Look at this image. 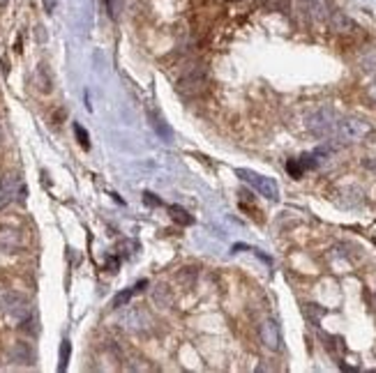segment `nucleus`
I'll return each instance as SVG.
<instances>
[{
  "label": "nucleus",
  "instance_id": "1",
  "mask_svg": "<svg viewBox=\"0 0 376 373\" xmlns=\"http://www.w3.org/2000/svg\"><path fill=\"white\" fill-rule=\"evenodd\" d=\"M371 134V124L362 118H337L332 136L344 143H360Z\"/></svg>",
  "mask_w": 376,
  "mask_h": 373
},
{
  "label": "nucleus",
  "instance_id": "2",
  "mask_svg": "<svg viewBox=\"0 0 376 373\" xmlns=\"http://www.w3.org/2000/svg\"><path fill=\"white\" fill-rule=\"evenodd\" d=\"M236 175L242 180V182H247L254 191H259L263 198H268V201H279V184L275 182L273 178H268V175H261L256 173V170H249V168H238Z\"/></svg>",
  "mask_w": 376,
  "mask_h": 373
},
{
  "label": "nucleus",
  "instance_id": "3",
  "mask_svg": "<svg viewBox=\"0 0 376 373\" xmlns=\"http://www.w3.org/2000/svg\"><path fill=\"white\" fill-rule=\"evenodd\" d=\"M205 87H208V69L205 67H192L176 83V90L182 97H194L199 92H203Z\"/></svg>",
  "mask_w": 376,
  "mask_h": 373
},
{
  "label": "nucleus",
  "instance_id": "4",
  "mask_svg": "<svg viewBox=\"0 0 376 373\" xmlns=\"http://www.w3.org/2000/svg\"><path fill=\"white\" fill-rule=\"evenodd\" d=\"M335 122H337V113L328 106L323 108H316L314 113L307 115V129L316 136H332V129H335Z\"/></svg>",
  "mask_w": 376,
  "mask_h": 373
},
{
  "label": "nucleus",
  "instance_id": "5",
  "mask_svg": "<svg viewBox=\"0 0 376 373\" xmlns=\"http://www.w3.org/2000/svg\"><path fill=\"white\" fill-rule=\"evenodd\" d=\"M3 306H5L7 316H10L14 322H19V325L26 320V318L33 316L28 299H26L24 295H19V293H5L3 295Z\"/></svg>",
  "mask_w": 376,
  "mask_h": 373
},
{
  "label": "nucleus",
  "instance_id": "6",
  "mask_svg": "<svg viewBox=\"0 0 376 373\" xmlns=\"http://www.w3.org/2000/svg\"><path fill=\"white\" fill-rule=\"evenodd\" d=\"M120 327H125L127 332H143L150 327V316L145 309L141 306H130L122 311L120 318Z\"/></svg>",
  "mask_w": 376,
  "mask_h": 373
},
{
  "label": "nucleus",
  "instance_id": "7",
  "mask_svg": "<svg viewBox=\"0 0 376 373\" xmlns=\"http://www.w3.org/2000/svg\"><path fill=\"white\" fill-rule=\"evenodd\" d=\"M259 339H261V343H263L268 350H273V353L282 350V332H279V327H277V322H275V320H263V322H261Z\"/></svg>",
  "mask_w": 376,
  "mask_h": 373
},
{
  "label": "nucleus",
  "instance_id": "8",
  "mask_svg": "<svg viewBox=\"0 0 376 373\" xmlns=\"http://www.w3.org/2000/svg\"><path fill=\"white\" fill-rule=\"evenodd\" d=\"M24 247V235L16 228H0V249L7 253L19 251Z\"/></svg>",
  "mask_w": 376,
  "mask_h": 373
},
{
  "label": "nucleus",
  "instance_id": "9",
  "mask_svg": "<svg viewBox=\"0 0 376 373\" xmlns=\"http://www.w3.org/2000/svg\"><path fill=\"white\" fill-rule=\"evenodd\" d=\"M328 23H330V28H332V30H337V32H353V30H356V23H353L351 18L346 16V14L335 12V9L330 12Z\"/></svg>",
  "mask_w": 376,
  "mask_h": 373
},
{
  "label": "nucleus",
  "instance_id": "10",
  "mask_svg": "<svg viewBox=\"0 0 376 373\" xmlns=\"http://www.w3.org/2000/svg\"><path fill=\"white\" fill-rule=\"evenodd\" d=\"M10 357L16 364H30L33 362V348L28 343H24V341H16L10 350Z\"/></svg>",
  "mask_w": 376,
  "mask_h": 373
},
{
  "label": "nucleus",
  "instance_id": "11",
  "mask_svg": "<svg viewBox=\"0 0 376 373\" xmlns=\"http://www.w3.org/2000/svg\"><path fill=\"white\" fill-rule=\"evenodd\" d=\"M21 187H24V182H21V178L16 173H7L0 180V191L7 193L10 198H16V193H19Z\"/></svg>",
  "mask_w": 376,
  "mask_h": 373
},
{
  "label": "nucleus",
  "instance_id": "12",
  "mask_svg": "<svg viewBox=\"0 0 376 373\" xmlns=\"http://www.w3.org/2000/svg\"><path fill=\"white\" fill-rule=\"evenodd\" d=\"M145 286H148V281H139V283H134L132 286V288H127V290H122V293H118L116 297H113V306L116 309H120V306H127V302H130L132 297H134L136 293H141V290L145 288Z\"/></svg>",
  "mask_w": 376,
  "mask_h": 373
},
{
  "label": "nucleus",
  "instance_id": "13",
  "mask_svg": "<svg viewBox=\"0 0 376 373\" xmlns=\"http://www.w3.org/2000/svg\"><path fill=\"white\" fill-rule=\"evenodd\" d=\"M309 3V12H311V16L316 18V21H328L330 18V5L325 3V0H307Z\"/></svg>",
  "mask_w": 376,
  "mask_h": 373
},
{
  "label": "nucleus",
  "instance_id": "14",
  "mask_svg": "<svg viewBox=\"0 0 376 373\" xmlns=\"http://www.w3.org/2000/svg\"><path fill=\"white\" fill-rule=\"evenodd\" d=\"M70 355H72V343L65 339L60 343V357H58L60 362H58V371H65L67 368V364H70Z\"/></svg>",
  "mask_w": 376,
  "mask_h": 373
},
{
  "label": "nucleus",
  "instance_id": "15",
  "mask_svg": "<svg viewBox=\"0 0 376 373\" xmlns=\"http://www.w3.org/2000/svg\"><path fill=\"white\" fill-rule=\"evenodd\" d=\"M169 212H171V216L178 221V224H182V226H190V224H194V219H192L190 214H187L182 207H178V205H171L169 207Z\"/></svg>",
  "mask_w": 376,
  "mask_h": 373
},
{
  "label": "nucleus",
  "instance_id": "16",
  "mask_svg": "<svg viewBox=\"0 0 376 373\" xmlns=\"http://www.w3.org/2000/svg\"><path fill=\"white\" fill-rule=\"evenodd\" d=\"M286 170H288V175L291 178H302V173H305V168H302V164H300V159H288L286 161Z\"/></svg>",
  "mask_w": 376,
  "mask_h": 373
},
{
  "label": "nucleus",
  "instance_id": "17",
  "mask_svg": "<svg viewBox=\"0 0 376 373\" xmlns=\"http://www.w3.org/2000/svg\"><path fill=\"white\" fill-rule=\"evenodd\" d=\"M153 127L157 129V134H162L164 138H171V129L164 124V120L162 118H157V115H153Z\"/></svg>",
  "mask_w": 376,
  "mask_h": 373
},
{
  "label": "nucleus",
  "instance_id": "18",
  "mask_svg": "<svg viewBox=\"0 0 376 373\" xmlns=\"http://www.w3.org/2000/svg\"><path fill=\"white\" fill-rule=\"evenodd\" d=\"M74 134H76V138H79V143H81V147H86L88 150L90 147V138H88V131H86L81 124H74Z\"/></svg>",
  "mask_w": 376,
  "mask_h": 373
},
{
  "label": "nucleus",
  "instance_id": "19",
  "mask_svg": "<svg viewBox=\"0 0 376 373\" xmlns=\"http://www.w3.org/2000/svg\"><path fill=\"white\" fill-rule=\"evenodd\" d=\"M155 299H157L159 304H164V306H169V304H171V295H169L166 286H159V290H155Z\"/></svg>",
  "mask_w": 376,
  "mask_h": 373
},
{
  "label": "nucleus",
  "instance_id": "20",
  "mask_svg": "<svg viewBox=\"0 0 376 373\" xmlns=\"http://www.w3.org/2000/svg\"><path fill=\"white\" fill-rule=\"evenodd\" d=\"M104 5H107V12L111 18L118 16V0H104Z\"/></svg>",
  "mask_w": 376,
  "mask_h": 373
},
{
  "label": "nucleus",
  "instance_id": "21",
  "mask_svg": "<svg viewBox=\"0 0 376 373\" xmlns=\"http://www.w3.org/2000/svg\"><path fill=\"white\" fill-rule=\"evenodd\" d=\"M10 201H12V198L7 196V193H3V191H0V212H3L7 205H10Z\"/></svg>",
  "mask_w": 376,
  "mask_h": 373
},
{
  "label": "nucleus",
  "instance_id": "22",
  "mask_svg": "<svg viewBox=\"0 0 376 373\" xmlns=\"http://www.w3.org/2000/svg\"><path fill=\"white\" fill-rule=\"evenodd\" d=\"M143 198H145V203H148V205H162V201L153 198V193H150V191H145V193H143Z\"/></svg>",
  "mask_w": 376,
  "mask_h": 373
},
{
  "label": "nucleus",
  "instance_id": "23",
  "mask_svg": "<svg viewBox=\"0 0 376 373\" xmlns=\"http://www.w3.org/2000/svg\"><path fill=\"white\" fill-rule=\"evenodd\" d=\"M56 3L58 0H44V9H47V12H53V9H56Z\"/></svg>",
  "mask_w": 376,
  "mask_h": 373
},
{
  "label": "nucleus",
  "instance_id": "24",
  "mask_svg": "<svg viewBox=\"0 0 376 373\" xmlns=\"http://www.w3.org/2000/svg\"><path fill=\"white\" fill-rule=\"evenodd\" d=\"M365 166H367L369 170H374V173H376V159H367V161H365Z\"/></svg>",
  "mask_w": 376,
  "mask_h": 373
},
{
  "label": "nucleus",
  "instance_id": "25",
  "mask_svg": "<svg viewBox=\"0 0 376 373\" xmlns=\"http://www.w3.org/2000/svg\"><path fill=\"white\" fill-rule=\"evenodd\" d=\"M369 95H371V97H374V99H376V81L371 83V87H369Z\"/></svg>",
  "mask_w": 376,
  "mask_h": 373
},
{
  "label": "nucleus",
  "instance_id": "26",
  "mask_svg": "<svg viewBox=\"0 0 376 373\" xmlns=\"http://www.w3.org/2000/svg\"><path fill=\"white\" fill-rule=\"evenodd\" d=\"M3 3H5V0H0V5H3Z\"/></svg>",
  "mask_w": 376,
  "mask_h": 373
}]
</instances>
